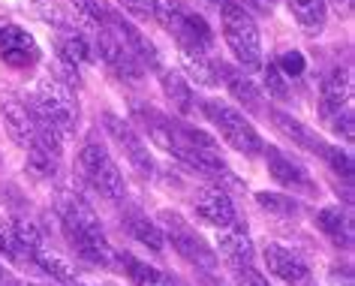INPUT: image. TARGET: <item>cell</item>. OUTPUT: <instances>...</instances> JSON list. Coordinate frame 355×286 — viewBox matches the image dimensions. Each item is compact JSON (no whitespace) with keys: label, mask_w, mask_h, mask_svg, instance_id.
<instances>
[{"label":"cell","mask_w":355,"mask_h":286,"mask_svg":"<svg viewBox=\"0 0 355 286\" xmlns=\"http://www.w3.org/2000/svg\"><path fill=\"white\" fill-rule=\"evenodd\" d=\"M223 3H238V0H223Z\"/></svg>","instance_id":"8d00e7d4"},{"label":"cell","mask_w":355,"mask_h":286,"mask_svg":"<svg viewBox=\"0 0 355 286\" xmlns=\"http://www.w3.org/2000/svg\"><path fill=\"white\" fill-rule=\"evenodd\" d=\"M103 127H105V133L112 136V142L123 151V157L130 160V166L136 169L141 178H154L157 175V163H154V157H150V151H148V142L139 136L136 127H132L127 118H121V115H114V112H105L103 115Z\"/></svg>","instance_id":"ba28073f"},{"label":"cell","mask_w":355,"mask_h":286,"mask_svg":"<svg viewBox=\"0 0 355 286\" xmlns=\"http://www.w3.org/2000/svg\"><path fill=\"white\" fill-rule=\"evenodd\" d=\"M256 202L268 214H277V217H295L301 211V205L286 193H256Z\"/></svg>","instance_id":"83f0119b"},{"label":"cell","mask_w":355,"mask_h":286,"mask_svg":"<svg viewBox=\"0 0 355 286\" xmlns=\"http://www.w3.org/2000/svg\"><path fill=\"white\" fill-rule=\"evenodd\" d=\"M130 124L136 127V133L145 142H154L159 151H166V154H172L175 160L181 157L184 151V136H181V121L178 118H168L154 106H145V103H136L130 112Z\"/></svg>","instance_id":"52a82bcc"},{"label":"cell","mask_w":355,"mask_h":286,"mask_svg":"<svg viewBox=\"0 0 355 286\" xmlns=\"http://www.w3.org/2000/svg\"><path fill=\"white\" fill-rule=\"evenodd\" d=\"M277 64V69L286 78H298V76H304V69H307V60H304V55L301 51H295V49H289V51H283V55L274 60Z\"/></svg>","instance_id":"f546056e"},{"label":"cell","mask_w":355,"mask_h":286,"mask_svg":"<svg viewBox=\"0 0 355 286\" xmlns=\"http://www.w3.org/2000/svg\"><path fill=\"white\" fill-rule=\"evenodd\" d=\"M199 109L217 127V133L223 136L226 145L235 148L238 154L256 157V154H262L265 151V142L259 136V130H256L253 124L244 118V112H238L235 106H229L223 100H202Z\"/></svg>","instance_id":"277c9868"},{"label":"cell","mask_w":355,"mask_h":286,"mask_svg":"<svg viewBox=\"0 0 355 286\" xmlns=\"http://www.w3.org/2000/svg\"><path fill=\"white\" fill-rule=\"evenodd\" d=\"M214 69H217V85L223 82L226 91L244 106V112H250V115L265 112V94L250 78V73H244L241 67L226 64V60H214Z\"/></svg>","instance_id":"4fadbf2b"},{"label":"cell","mask_w":355,"mask_h":286,"mask_svg":"<svg viewBox=\"0 0 355 286\" xmlns=\"http://www.w3.org/2000/svg\"><path fill=\"white\" fill-rule=\"evenodd\" d=\"M58 217L64 226V235L69 238V244L85 262L100 265V268H114V247L109 244L103 232V223L96 217V211L91 208V202L76 190H60L58 193Z\"/></svg>","instance_id":"6da1fadb"},{"label":"cell","mask_w":355,"mask_h":286,"mask_svg":"<svg viewBox=\"0 0 355 286\" xmlns=\"http://www.w3.org/2000/svg\"><path fill=\"white\" fill-rule=\"evenodd\" d=\"M0 112H3V124H6L10 139L19 148L28 151L33 145V139H37V124H40V115L33 112V106L24 103L21 96L10 94L3 103H0Z\"/></svg>","instance_id":"5bb4252c"},{"label":"cell","mask_w":355,"mask_h":286,"mask_svg":"<svg viewBox=\"0 0 355 286\" xmlns=\"http://www.w3.org/2000/svg\"><path fill=\"white\" fill-rule=\"evenodd\" d=\"M328 3V0H325ZM331 3L337 6V12H343V15H349V10H352V0H331Z\"/></svg>","instance_id":"e575fe53"},{"label":"cell","mask_w":355,"mask_h":286,"mask_svg":"<svg viewBox=\"0 0 355 286\" xmlns=\"http://www.w3.org/2000/svg\"><path fill=\"white\" fill-rule=\"evenodd\" d=\"M73 286H82V283H73Z\"/></svg>","instance_id":"f35d334b"},{"label":"cell","mask_w":355,"mask_h":286,"mask_svg":"<svg viewBox=\"0 0 355 286\" xmlns=\"http://www.w3.org/2000/svg\"><path fill=\"white\" fill-rule=\"evenodd\" d=\"M196 214L205 223H211L214 229H229L235 223H241L232 196L226 190H220V187H208V190H202L196 196Z\"/></svg>","instance_id":"2e32d148"},{"label":"cell","mask_w":355,"mask_h":286,"mask_svg":"<svg viewBox=\"0 0 355 286\" xmlns=\"http://www.w3.org/2000/svg\"><path fill=\"white\" fill-rule=\"evenodd\" d=\"M58 55L67 67L78 69L94 60V42L76 24H67V28H58Z\"/></svg>","instance_id":"ffe728a7"},{"label":"cell","mask_w":355,"mask_h":286,"mask_svg":"<svg viewBox=\"0 0 355 286\" xmlns=\"http://www.w3.org/2000/svg\"><path fill=\"white\" fill-rule=\"evenodd\" d=\"M123 268H127L130 280L136 286H178V280L163 268L150 265V262H141V259L123 253Z\"/></svg>","instance_id":"d4e9b609"},{"label":"cell","mask_w":355,"mask_h":286,"mask_svg":"<svg viewBox=\"0 0 355 286\" xmlns=\"http://www.w3.org/2000/svg\"><path fill=\"white\" fill-rule=\"evenodd\" d=\"M31 265H37L40 271L49 274L55 283H76V268H73V262H67L64 256L51 253V250H46V247H40L37 253L31 256Z\"/></svg>","instance_id":"484cf974"},{"label":"cell","mask_w":355,"mask_h":286,"mask_svg":"<svg viewBox=\"0 0 355 286\" xmlns=\"http://www.w3.org/2000/svg\"><path fill=\"white\" fill-rule=\"evenodd\" d=\"M316 226L325 232L334 244H352V217L343 208H322L316 214Z\"/></svg>","instance_id":"cb8c5ba5"},{"label":"cell","mask_w":355,"mask_h":286,"mask_svg":"<svg viewBox=\"0 0 355 286\" xmlns=\"http://www.w3.org/2000/svg\"><path fill=\"white\" fill-rule=\"evenodd\" d=\"M262 154H265V163H268L271 178L280 187H286V190H292V193H304V196H316L319 193L316 190V181L307 172V166H301L298 160H292L286 151L268 145Z\"/></svg>","instance_id":"8fae6325"},{"label":"cell","mask_w":355,"mask_h":286,"mask_svg":"<svg viewBox=\"0 0 355 286\" xmlns=\"http://www.w3.org/2000/svg\"><path fill=\"white\" fill-rule=\"evenodd\" d=\"M78 169H82V175L87 178V184H91L94 190H100L105 199L121 202L123 196H127V181H123L121 169L114 166L109 148H105L103 142H96V139L85 142L82 151H78Z\"/></svg>","instance_id":"5b68a950"},{"label":"cell","mask_w":355,"mask_h":286,"mask_svg":"<svg viewBox=\"0 0 355 286\" xmlns=\"http://www.w3.org/2000/svg\"><path fill=\"white\" fill-rule=\"evenodd\" d=\"M159 223H163V229H166L163 238L172 241V247L184 259H187V262H193L196 268H205V271H214L217 262H220L217 253H214V247H211L208 241L181 217V214L166 208V211H159Z\"/></svg>","instance_id":"8992f818"},{"label":"cell","mask_w":355,"mask_h":286,"mask_svg":"<svg viewBox=\"0 0 355 286\" xmlns=\"http://www.w3.org/2000/svg\"><path fill=\"white\" fill-rule=\"evenodd\" d=\"M322 160L334 169V172H340L343 178H352V157L346 154V151H340L337 145H328V151H325Z\"/></svg>","instance_id":"4dcf8cb0"},{"label":"cell","mask_w":355,"mask_h":286,"mask_svg":"<svg viewBox=\"0 0 355 286\" xmlns=\"http://www.w3.org/2000/svg\"><path fill=\"white\" fill-rule=\"evenodd\" d=\"M262 256H265V262H268V271L277 274L280 280H286V283H301L310 277V268L304 259L280 244H265Z\"/></svg>","instance_id":"ac0fdd59"},{"label":"cell","mask_w":355,"mask_h":286,"mask_svg":"<svg viewBox=\"0 0 355 286\" xmlns=\"http://www.w3.org/2000/svg\"><path fill=\"white\" fill-rule=\"evenodd\" d=\"M0 58L15 69H28L40 60V46L21 24L0 19Z\"/></svg>","instance_id":"7c38bea8"},{"label":"cell","mask_w":355,"mask_h":286,"mask_svg":"<svg viewBox=\"0 0 355 286\" xmlns=\"http://www.w3.org/2000/svg\"><path fill=\"white\" fill-rule=\"evenodd\" d=\"M157 78H159V85H163V91L166 96L172 100V106L181 115H193L196 112V94H193V87L190 82L184 78V73H178V69H166V67H159L157 69Z\"/></svg>","instance_id":"7402d4cb"},{"label":"cell","mask_w":355,"mask_h":286,"mask_svg":"<svg viewBox=\"0 0 355 286\" xmlns=\"http://www.w3.org/2000/svg\"><path fill=\"white\" fill-rule=\"evenodd\" d=\"M331 127H334L337 136H343L346 142H352V139H355V118H352V109L334 115V118H331Z\"/></svg>","instance_id":"d6a6232c"},{"label":"cell","mask_w":355,"mask_h":286,"mask_svg":"<svg viewBox=\"0 0 355 286\" xmlns=\"http://www.w3.org/2000/svg\"><path fill=\"white\" fill-rule=\"evenodd\" d=\"M60 157H64V142H60V130L51 127L49 121L37 124V139L33 145L28 148V172L33 178H55L58 175V166H60Z\"/></svg>","instance_id":"9c48e42d"},{"label":"cell","mask_w":355,"mask_h":286,"mask_svg":"<svg viewBox=\"0 0 355 286\" xmlns=\"http://www.w3.org/2000/svg\"><path fill=\"white\" fill-rule=\"evenodd\" d=\"M232 274H235L238 286H271L265 280V274H259L253 265H232Z\"/></svg>","instance_id":"1f68e13d"},{"label":"cell","mask_w":355,"mask_h":286,"mask_svg":"<svg viewBox=\"0 0 355 286\" xmlns=\"http://www.w3.org/2000/svg\"><path fill=\"white\" fill-rule=\"evenodd\" d=\"M33 112L42 121H49L51 127H58L60 136L76 133L78 124H82V103H78L76 87L64 82L60 76H46L37 82V87H33Z\"/></svg>","instance_id":"7a4b0ae2"},{"label":"cell","mask_w":355,"mask_h":286,"mask_svg":"<svg viewBox=\"0 0 355 286\" xmlns=\"http://www.w3.org/2000/svg\"><path fill=\"white\" fill-rule=\"evenodd\" d=\"M121 226L127 229V235H130V238H136L139 244L150 247V250H154V253H159V250L166 247L163 229H159L154 220H148V214H141L139 208H130V211H123V217H121Z\"/></svg>","instance_id":"44dd1931"},{"label":"cell","mask_w":355,"mask_h":286,"mask_svg":"<svg viewBox=\"0 0 355 286\" xmlns=\"http://www.w3.org/2000/svg\"><path fill=\"white\" fill-rule=\"evenodd\" d=\"M94 55H100L103 64L109 69H114L121 78H130V82L145 78V67H141V60L132 55V51L123 46L112 31H105V28L94 31Z\"/></svg>","instance_id":"30bf717a"},{"label":"cell","mask_w":355,"mask_h":286,"mask_svg":"<svg viewBox=\"0 0 355 286\" xmlns=\"http://www.w3.org/2000/svg\"><path fill=\"white\" fill-rule=\"evenodd\" d=\"M220 238H217V247H220V256L229 262V268L232 265H253V241L250 235H247V226L244 223H235V226L229 229H217Z\"/></svg>","instance_id":"d6986e66"},{"label":"cell","mask_w":355,"mask_h":286,"mask_svg":"<svg viewBox=\"0 0 355 286\" xmlns=\"http://www.w3.org/2000/svg\"><path fill=\"white\" fill-rule=\"evenodd\" d=\"M352 109V73L346 67H337L325 76L322 87H319V115L331 121L334 115Z\"/></svg>","instance_id":"9a60e30c"},{"label":"cell","mask_w":355,"mask_h":286,"mask_svg":"<svg viewBox=\"0 0 355 286\" xmlns=\"http://www.w3.org/2000/svg\"><path fill=\"white\" fill-rule=\"evenodd\" d=\"M220 19H223L226 46L235 55L238 67H241L244 73L262 69V64H265L262 37H259V28H256L253 15L247 12L241 3H220Z\"/></svg>","instance_id":"3957f363"},{"label":"cell","mask_w":355,"mask_h":286,"mask_svg":"<svg viewBox=\"0 0 355 286\" xmlns=\"http://www.w3.org/2000/svg\"><path fill=\"white\" fill-rule=\"evenodd\" d=\"M268 118H271L274 127H277L286 139L295 142L298 148H304V151H310V154H316V157H325L328 142L322 136H316V133L310 130L307 124H301L298 118H292V115L283 112V109H268Z\"/></svg>","instance_id":"e0dca14e"},{"label":"cell","mask_w":355,"mask_h":286,"mask_svg":"<svg viewBox=\"0 0 355 286\" xmlns=\"http://www.w3.org/2000/svg\"><path fill=\"white\" fill-rule=\"evenodd\" d=\"M31 286H51V283H31Z\"/></svg>","instance_id":"d590c367"},{"label":"cell","mask_w":355,"mask_h":286,"mask_svg":"<svg viewBox=\"0 0 355 286\" xmlns=\"http://www.w3.org/2000/svg\"><path fill=\"white\" fill-rule=\"evenodd\" d=\"M0 286H21V283H19V277H15L10 268L0 265Z\"/></svg>","instance_id":"836d02e7"},{"label":"cell","mask_w":355,"mask_h":286,"mask_svg":"<svg viewBox=\"0 0 355 286\" xmlns=\"http://www.w3.org/2000/svg\"><path fill=\"white\" fill-rule=\"evenodd\" d=\"M268 3H274V0H265V6H268Z\"/></svg>","instance_id":"74e56055"},{"label":"cell","mask_w":355,"mask_h":286,"mask_svg":"<svg viewBox=\"0 0 355 286\" xmlns=\"http://www.w3.org/2000/svg\"><path fill=\"white\" fill-rule=\"evenodd\" d=\"M262 76H265V91H268L274 100H289V85H286V76L277 69L274 60L262 64Z\"/></svg>","instance_id":"f1b7e54d"},{"label":"cell","mask_w":355,"mask_h":286,"mask_svg":"<svg viewBox=\"0 0 355 286\" xmlns=\"http://www.w3.org/2000/svg\"><path fill=\"white\" fill-rule=\"evenodd\" d=\"M289 10H292V19L298 22V28L307 37H319L325 31V22H328L325 0H289Z\"/></svg>","instance_id":"603a6c76"},{"label":"cell","mask_w":355,"mask_h":286,"mask_svg":"<svg viewBox=\"0 0 355 286\" xmlns=\"http://www.w3.org/2000/svg\"><path fill=\"white\" fill-rule=\"evenodd\" d=\"M181 55V64L187 69L184 78H193L199 85H217V69H214V58H208V51H187L178 49Z\"/></svg>","instance_id":"4316f807"}]
</instances>
